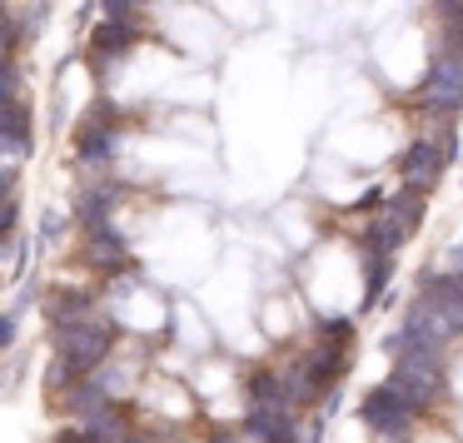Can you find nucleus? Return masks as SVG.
Listing matches in <instances>:
<instances>
[{
	"instance_id": "obj_1",
	"label": "nucleus",
	"mask_w": 463,
	"mask_h": 443,
	"mask_svg": "<svg viewBox=\"0 0 463 443\" xmlns=\"http://www.w3.org/2000/svg\"><path fill=\"white\" fill-rule=\"evenodd\" d=\"M389 353L399 363H393V389L403 393V399H413L419 409H429L433 399L443 393V359H439V344H423L413 339V334H393L389 339Z\"/></svg>"
},
{
	"instance_id": "obj_2",
	"label": "nucleus",
	"mask_w": 463,
	"mask_h": 443,
	"mask_svg": "<svg viewBox=\"0 0 463 443\" xmlns=\"http://www.w3.org/2000/svg\"><path fill=\"white\" fill-rule=\"evenodd\" d=\"M55 349H61V359L71 363L75 373H90L105 363V353H110V319H95V314H80V319L61 324V334H55Z\"/></svg>"
},
{
	"instance_id": "obj_3",
	"label": "nucleus",
	"mask_w": 463,
	"mask_h": 443,
	"mask_svg": "<svg viewBox=\"0 0 463 443\" xmlns=\"http://www.w3.org/2000/svg\"><path fill=\"white\" fill-rule=\"evenodd\" d=\"M423 110L443 115V120H453V115L463 110V55H449V51H433L429 61V75H423Z\"/></svg>"
},
{
	"instance_id": "obj_4",
	"label": "nucleus",
	"mask_w": 463,
	"mask_h": 443,
	"mask_svg": "<svg viewBox=\"0 0 463 443\" xmlns=\"http://www.w3.org/2000/svg\"><path fill=\"white\" fill-rule=\"evenodd\" d=\"M364 423H369V429H379V433H389V438H403V433H409V423L419 419V403L413 399H403L399 389H393V383H383V389H373L369 399H364Z\"/></svg>"
},
{
	"instance_id": "obj_5",
	"label": "nucleus",
	"mask_w": 463,
	"mask_h": 443,
	"mask_svg": "<svg viewBox=\"0 0 463 443\" xmlns=\"http://www.w3.org/2000/svg\"><path fill=\"white\" fill-rule=\"evenodd\" d=\"M449 155H453V145H433V140H413L409 150L399 155V180H403V190H419V194H429L433 184H439V174H443V165H449Z\"/></svg>"
},
{
	"instance_id": "obj_6",
	"label": "nucleus",
	"mask_w": 463,
	"mask_h": 443,
	"mask_svg": "<svg viewBox=\"0 0 463 443\" xmlns=\"http://www.w3.org/2000/svg\"><path fill=\"white\" fill-rule=\"evenodd\" d=\"M399 329H403V334H413V339H423V344H439V349L453 339V334H463L458 324H453L449 314H443L439 304L429 299V294H419V299H413V309L403 314Z\"/></svg>"
},
{
	"instance_id": "obj_7",
	"label": "nucleus",
	"mask_w": 463,
	"mask_h": 443,
	"mask_svg": "<svg viewBox=\"0 0 463 443\" xmlns=\"http://www.w3.org/2000/svg\"><path fill=\"white\" fill-rule=\"evenodd\" d=\"M100 115H90V120L80 125V135H75V155H80V165H110L115 155V125H110V105H95Z\"/></svg>"
},
{
	"instance_id": "obj_8",
	"label": "nucleus",
	"mask_w": 463,
	"mask_h": 443,
	"mask_svg": "<svg viewBox=\"0 0 463 443\" xmlns=\"http://www.w3.org/2000/svg\"><path fill=\"white\" fill-rule=\"evenodd\" d=\"M0 155L5 160H25L31 155V115H25L21 100L0 105Z\"/></svg>"
},
{
	"instance_id": "obj_9",
	"label": "nucleus",
	"mask_w": 463,
	"mask_h": 443,
	"mask_svg": "<svg viewBox=\"0 0 463 443\" xmlns=\"http://www.w3.org/2000/svg\"><path fill=\"white\" fill-rule=\"evenodd\" d=\"M85 259H90L100 274L125 269V240H120V230H110V224H95V230H85Z\"/></svg>"
},
{
	"instance_id": "obj_10",
	"label": "nucleus",
	"mask_w": 463,
	"mask_h": 443,
	"mask_svg": "<svg viewBox=\"0 0 463 443\" xmlns=\"http://www.w3.org/2000/svg\"><path fill=\"white\" fill-rule=\"evenodd\" d=\"M135 41H140V31H135V21H100V25L90 31V55H95L100 65H110L115 55H125Z\"/></svg>"
},
{
	"instance_id": "obj_11",
	"label": "nucleus",
	"mask_w": 463,
	"mask_h": 443,
	"mask_svg": "<svg viewBox=\"0 0 463 443\" xmlns=\"http://www.w3.org/2000/svg\"><path fill=\"white\" fill-rule=\"evenodd\" d=\"M383 220H389V230L399 234V240H409V234L423 224V194L419 190H399L389 200V214H383Z\"/></svg>"
},
{
	"instance_id": "obj_12",
	"label": "nucleus",
	"mask_w": 463,
	"mask_h": 443,
	"mask_svg": "<svg viewBox=\"0 0 463 443\" xmlns=\"http://www.w3.org/2000/svg\"><path fill=\"white\" fill-rule=\"evenodd\" d=\"M244 433H254L264 443H294V419H289V409H254Z\"/></svg>"
},
{
	"instance_id": "obj_13",
	"label": "nucleus",
	"mask_w": 463,
	"mask_h": 443,
	"mask_svg": "<svg viewBox=\"0 0 463 443\" xmlns=\"http://www.w3.org/2000/svg\"><path fill=\"white\" fill-rule=\"evenodd\" d=\"M115 200H120V190H115V184H90V190H80V200H75V214H80L85 230L110 224V204Z\"/></svg>"
},
{
	"instance_id": "obj_14",
	"label": "nucleus",
	"mask_w": 463,
	"mask_h": 443,
	"mask_svg": "<svg viewBox=\"0 0 463 443\" xmlns=\"http://www.w3.org/2000/svg\"><path fill=\"white\" fill-rule=\"evenodd\" d=\"M250 399H254V409H289L279 373H254V379H250Z\"/></svg>"
},
{
	"instance_id": "obj_15",
	"label": "nucleus",
	"mask_w": 463,
	"mask_h": 443,
	"mask_svg": "<svg viewBox=\"0 0 463 443\" xmlns=\"http://www.w3.org/2000/svg\"><path fill=\"white\" fill-rule=\"evenodd\" d=\"M383 284H389V254H369V299H364V304L379 299Z\"/></svg>"
},
{
	"instance_id": "obj_16",
	"label": "nucleus",
	"mask_w": 463,
	"mask_h": 443,
	"mask_svg": "<svg viewBox=\"0 0 463 443\" xmlns=\"http://www.w3.org/2000/svg\"><path fill=\"white\" fill-rule=\"evenodd\" d=\"M5 100H21V71L11 61H0V105Z\"/></svg>"
},
{
	"instance_id": "obj_17",
	"label": "nucleus",
	"mask_w": 463,
	"mask_h": 443,
	"mask_svg": "<svg viewBox=\"0 0 463 443\" xmlns=\"http://www.w3.org/2000/svg\"><path fill=\"white\" fill-rule=\"evenodd\" d=\"M439 25H463V0H433Z\"/></svg>"
},
{
	"instance_id": "obj_18",
	"label": "nucleus",
	"mask_w": 463,
	"mask_h": 443,
	"mask_svg": "<svg viewBox=\"0 0 463 443\" xmlns=\"http://www.w3.org/2000/svg\"><path fill=\"white\" fill-rule=\"evenodd\" d=\"M105 21H135V0H100Z\"/></svg>"
},
{
	"instance_id": "obj_19",
	"label": "nucleus",
	"mask_w": 463,
	"mask_h": 443,
	"mask_svg": "<svg viewBox=\"0 0 463 443\" xmlns=\"http://www.w3.org/2000/svg\"><path fill=\"white\" fill-rule=\"evenodd\" d=\"M11 51H15V21L0 11V61H11Z\"/></svg>"
},
{
	"instance_id": "obj_20",
	"label": "nucleus",
	"mask_w": 463,
	"mask_h": 443,
	"mask_svg": "<svg viewBox=\"0 0 463 443\" xmlns=\"http://www.w3.org/2000/svg\"><path fill=\"white\" fill-rule=\"evenodd\" d=\"M15 339V319H11V314H5V319H0V349H5V344H11Z\"/></svg>"
},
{
	"instance_id": "obj_21",
	"label": "nucleus",
	"mask_w": 463,
	"mask_h": 443,
	"mask_svg": "<svg viewBox=\"0 0 463 443\" xmlns=\"http://www.w3.org/2000/svg\"><path fill=\"white\" fill-rule=\"evenodd\" d=\"M449 269H453V279H458V284H463V244H458V250H453V254H449Z\"/></svg>"
},
{
	"instance_id": "obj_22",
	"label": "nucleus",
	"mask_w": 463,
	"mask_h": 443,
	"mask_svg": "<svg viewBox=\"0 0 463 443\" xmlns=\"http://www.w3.org/2000/svg\"><path fill=\"white\" fill-rule=\"evenodd\" d=\"M214 443H240V433H214Z\"/></svg>"
}]
</instances>
